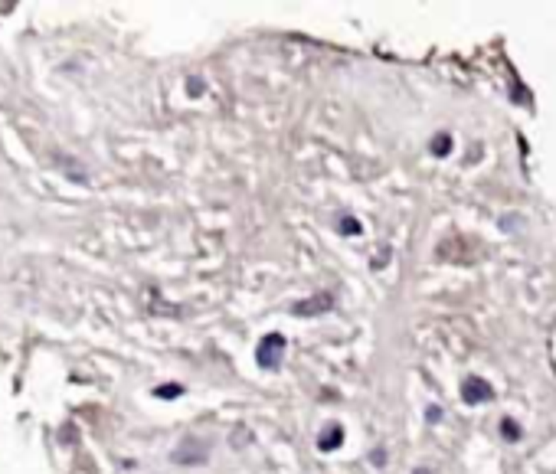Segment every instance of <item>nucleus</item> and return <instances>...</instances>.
<instances>
[{"mask_svg": "<svg viewBox=\"0 0 556 474\" xmlns=\"http://www.w3.org/2000/svg\"><path fill=\"white\" fill-rule=\"evenodd\" d=\"M462 396L468 406H478V402H484V399H491V386L484 380H468L462 386Z\"/></svg>", "mask_w": 556, "mask_h": 474, "instance_id": "f257e3e1", "label": "nucleus"}, {"mask_svg": "<svg viewBox=\"0 0 556 474\" xmlns=\"http://www.w3.org/2000/svg\"><path fill=\"white\" fill-rule=\"evenodd\" d=\"M285 344H282V337H268L262 347H259V363L262 366H268V370H275L278 366V350H282Z\"/></svg>", "mask_w": 556, "mask_h": 474, "instance_id": "f03ea898", "label": "nucleus"}, {"mask_svg": "<svg viewBox=\"0 0 556 474\" xmlns=\"http://www.w3.org/2000/svg\"><path fill=\"white\" fill-rule=\"evenodd\" d=\"M327 432H331V435H324V439H321V441H317V445H321V448H334V445H337V441H341V429H327Z\"/></svg>", "mask_w": 556, "mask_h": 474, "instance_id": "7ed1b4c3", "label": "nucleus"}, {"mask_svg": "<svg viewBox=\"0 0 556 474\" xmlns=\"http://www.w3.org/2000/svg\"><path fill=\"white\" fill-rule=\"evenodd\" d=\"M445 145H452V141H448L445 135H438V137H436V147H432V151H436V154H445Z\"/></svg>", "mask_w": 556, "mask_h": 474, "instance_id": "20e7f679", "label": "nucleus"}, {"mask_svg": "<svg viewBox=\"0 0 556 474\" xmlns=\"http://www.w3.org/2000/svg\"><path fill=\"white\" fill-rule=\"evenodd\" d=\"M177 386H164V390H157V396H177Z\"/></svg>", "mask_w": 556, "mask_h": 474, "instance_id": "39448f33", "label": "nucleus"}, {"mask_svg": "<svg viewBox=\"0 0 556 474\" xmlns=\"http://www.w3.org/2000/svg\"><path fill=\"white\" fill-rule=\"evenodd\" d=\"M416 474H432V471H429V468H419V471H416Z\"/></svg>", "mask_w": 556, "mask_h": 474, "instance_id": "423d86ee", "label": "nucleus"}]
</instances>
